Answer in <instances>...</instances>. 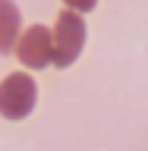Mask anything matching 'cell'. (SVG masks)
<instances>
[{
	"label": "cell",
	"mask_w": 148,
	"mask_h": 151,
	"mask_svg": "<svg viewBox=\"0 0 148 151\" xmlns=\"http://www.w3.org/2000/svg\"><path fill=\"white\" fill-rule=\"evenodd\" d=\"M82 41H85V25H82V19H79V13L66 9L63 16L57 19V32H54V38H51L54 63H60V66L73 63L76 57H79V50H82Z\"/></svg>",
	"instance_id": "6da1fadb"
},
{
	"label": "cell",
	"mask_w": 148,
	"mask_h": 151,
	"mask_svg": "<svg viewBox=\"0 0 148 151\" xmlns=\"http://www.w3.org/2000/svg\"><path fill=\"white\" fill-rule=\"evenodd\" d=\"M35 104V82L28 76L16 73V76H6L0 82V113L9 116V120H19L25 116Z\"/></svg>",
	"instance_id": "7a4b0ae2"
},
{
	"label": "cell",
	"mask_w": 148,
	"mask_h": 151,
	"mask_svg": "<svg viewBox=\"0 0 148 151\" xmlns=\"http://www.w3.org/2000/svg\"><path fill=\"white\" fill-rule=\"evenodd\" d=\"M19 60L25 66H44L47 60H54V47H51V35H47L44 25H32L19 41Z\"/></svg>",
	"instance_id": "3957f363"
},
{
	"label": "cell",
	"mask_w": 148,
	"mask_h": 151,
	"mask_svg": "<svg viewBox=\"0 0 148 151\" xmlns=\"http://www.w3.org/2000/svg\"><path fill=\"white\" fill-rule=\"evenodd\" d=\"M16 35H19V13L9 0H0V50L13 47Z\"/></svg>",
	"instance_id": "277c9868"
},
{
	"label": "cell",
	"mask_w": 148,
	"mask_h": 151,
	"mask_svg": "<svg viewBox=\"0 0 148 151\" xmlns=\"http://www.w3.org/2000/svg\"><path fill=\"white\" fill-rule=\"evenodd\" d=\"M66 3L73 6V13H76V9H92L95 6V0H66Z\"/></svg>",
	"instance_id": "5b68a950"
}]
</instances>
